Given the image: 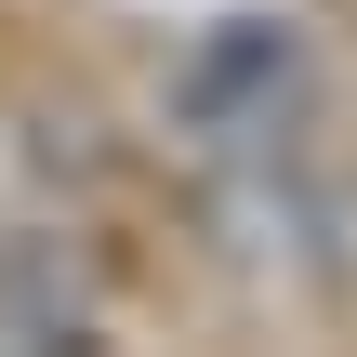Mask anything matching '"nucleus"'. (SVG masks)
<instances>
[{"mask_svg": "<svg viewBox=\"0 0 357 357\" xmlns=\"http://www.w3.org/2000/svg\"><path fill=\"white\" fill-rule=\"evenodd\" d=\"M291 79H305V40H291V26H265V13H238V26H212V40H199V66L172 79V106H185V132L252 146V132H278Z\"/></svg>", "mask_w": 357, "mask_h": 357, "instance_id": "obj_1", "label": "nucleus"}]
</instances>
